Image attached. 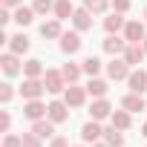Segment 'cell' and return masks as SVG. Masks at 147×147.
I'll return each mask as SVG.
<instances>
[{
  "label": "cell",
  "mask_w": 147,
  "mask_h": 147,
  "mask_svg": "<svg viewBox=\"0 0 147 147\" xmlns=\"http://www.w3.org/2000/svg\"><path fill=\"white\" fill-rule=\"evenodd\" d=\"M72 15H75V9H72L69 0H55V18H58V20H66V18H72Z\"/></svg>",
  "instance_id": "7402d4cb"
},
{
  "label": "cell",
  "mask_w": 147,
  "mask_h": 147,
  "mask_svg": "<svg viewBox=\"0 0 147 147\" xmlns=\"http://www.w3.org/2000/svg\"><path fill=\"white\" fill-rule=\"evenodd\" d=\"M72 23H75L78 32L92 29V12H90V9H75V15H72Z\"/></svg>",
  "instance_id": "8fae6325"
},
{
  "label": "cell",
  "mask_w": 147,
  "mask_h": 147,
  "mask_svg": "<svg viewBox=\"0 0 147 147\" xmlns=\"http://www.w3.org/2000/svg\"><path fill=\"white\" fill-rule=\"evenodd\" d=\"M81 49V35L78 32H63L61 35V52L72 55V52H78Z\"/></svg>",
  "instance_id": "52a82bcc"
},
{
  "label": "cell",
  "mask_w": 147,
  "mask_h": 147,
  "mask_svg": "<svg viewBox=\"0 0 147 147\" xmlns=\"http://www.w3.org/2000/svg\"><path fill=\"white\" fill-rule=\"evenodd\" d=\"M38 15H46V12H55V0H35V6H32Z\"/></svg>",
  "instance_id": "f546056e"
},
{
  "label": "cell",
  "mask_w": 147,
  "mask_h": 147,
  "mask_svg": "<svg viewBox=\"0 0 147 147\" xmlns=\"http://www.w3.org/2000/svg\"><path fill=\"white\" fill-rule=\"evenodd\" d=\"M23 75H26V78H40V75H43V63H40L38 58L26 61V63H23Z\"/></svg>",
  "instance_id": "44dd1931"
},
{
  "label": "cell",
  "mask_w": 147,
  "mask_h": 147,
  "mask_svg": "<svg viewBox=\"0 0 147 147\" xmlns=\"http://www.w3.org/2000/svg\"><path fill=\"white\" fill-rule=\"evenodd\" d=\"M20 138H23V147H40V136H38V133H32V130H29V133H23Z\"/></svg>",
  "instance_id": "4dcf8cb0"
},
{
  "label": "cell",
  "mask_w": 147,
  "mask_h": 147,
  "mask_svg": "<svg viewBox=\"0 0 147 147\" xmlns=\"http://www.w3.org/2000/svg\"><path fill=\"white\" fill-rule=\"evenodd\" d=\"M46 110H49V107H46V104H40V98H32V101H26V104H23V115H26V118H32V121L43 118V115H46Z\"/></svg>",
  "instance_id": "8992f818"
},
{
  "label": "cell",
  "mask_w": 147,
  "mask_h": 147,
  "mask_svg": "<svg viewBox=\"0 0 147 147\" xmlns=\"http://www.w3.org/2000/svg\"><path fill=\"white\" fill-rule=\"evenodd\" d=\"M0 63H3V72H6V75H18V72H20V61H18L15 52H6L3 58H0Z\"/></svg>",
  "instance_id": "e0dca14e"
},
{
  "label": "cell",
  "mask_w": 147,
  "mask_h": 147,
  "mask_svg": "<svg viewBox=\"0 0 147 147\" xmlns=\"http://www.w3.org/2000/svg\"><path fill=\"white\" fill-rule=\"evenodd\" d=\"M32 133H38L40 138H55V121L38 118V121H32Z\"/></svg>",
  "instance_id": "7c38bea8"
},
{
  "label": "cell",
  "mask_w": 147,
  "mask_h": 147,
  "mask_svg": "<svg viewBox=\"0 0 147 147\" xmlns=\"http://www.w3.org/2000/svg\"><path fill=\"white\" fill-rule=\"evenodd\" d=\"M40 35H43V38H61V35H63V32H61V20L55 18V20L43 23V26H40Z\"/></svg>",
  "instance_id": "484cf974"
},
{
  "label": "cell",
  "mask_w": 147,
  "mask_h": 147,
  "mask_svg": "<svg viewBox=\"0 0 147 147\" xmlns=\"http://www.w3.org/2000/svg\"><path fill=\"white\" fill-rule=\"evenodd\" d=\"M127 84H130V90L133 92H144L147 90V72L144 69H136V72H130V75H127Z\"/></svg>",
  "instance_id": "30bf717a"
},
{
  "label": "cell",
  "mask_w": 147,
  "mask_h": 147,
  "mask_svg": "<svg viewBox=\"0 0 147 147\" xmlns=\"http://www.w3.org/2000/svg\"><path fill=\"white\" fill-rule=\"evenodd\" d=\"M0 3H3V6H6V9H12V6H15V9H18V6H23V0H0Z\"/></svg>",
  "instance_id": "8d00e7d4"
},
{
  "label": "cell",
  "mask_w": 147,
  "mask_h": 147,
  "mask_svg": "<svg viewBox=\"0 0 147 147\" xmlns=\"http://www.w3.org/2000/svg\"><path fill=\"white\" fill-rule=\"evenodd\" d=\"M101 136H104V130L98 127V121H95V118H92L90 124H84V127H81V138H84V141H90V144H95Z\"/></svg>",
  "instance_id": "4fadbf2b"
},
{
  "label": "cell",
  "mask_w": 147,
  "mask_h": 147,
  "mask_svg": "<svg viewBox=\"0 0 147 147\" xmlns=\"http://www.w3.org/2000/svg\"><path fill=\"white\" fill-rule=\"evenodd\" d=\"M63 72H58V69H46V75H43V84H46V92H52V95H58V92H63L66 87H63Z\"/></svg>",
  "instance_id": "6da1fadb"
},
{
  "label": "cell",
  "mask_w": 147,
  "mask_h": 147,
  "mask_svg": "<svg viewBox=\"0 0 147 147\" xmlns=\"http://www.w3.org/2000/svg\"><path fill=\"white\" fill-rule=\"evenodd\" d=\"M127 23H124V18H121V12H113L110 18H104V29L110 32V35H118V29H124Z\"/></svg>",
  "instance_id": "ac0fdd59"
},
{
  "label": "cell",
  "mask_w": 147,
  "mask_h": 147,
  "mask_svg": "<svg viewBox=\"0 0 147 147\" xmlns=\"http://www.w3.org/2000/svg\"><path fill=\"white\" fill-rule=\"evenodd\" d=\"M3 147H23V138H20V136H12V133H9V136L3 138Z\"/></svg>",
  "instance_id": "d6a6232c"
},
{
  "label": "cell",
  "mask_w": 147,
  "mask_h": 147,
  "mask_svg": "<svg viewBox=\"0 0 147 147\" xmlns=\"http://www.w3.org/2000/svg\"><path fill=\"white\" fill-rule=\"evenodd\" d=\"M9 124H12V118H9V113L3 110V113H0V130H3V133H9Z\"/></svg>",
  "instance_id": "e575fe53"
},
{
  "label": "cell",
  "mask_w": 147,
  "mask_h": 147,
  "mask_svg": "<svg viewBox=\"0 0 147 147\" xmlns=\"http://www.w3.org/2000/svg\"><path fill=\"white\" fill-rule=\"evenodd\" d=\"M84 9H90L92 15H101L107 12V0H84Z\"/></svg>",
  "instance_id": "f1b7e54d"
},
{
  "label": "cell",
  "mask_w": 147,
  "mask_h": 147,
  "mask_svg": "<svg viewBox=\"0 0 147 147\" xmlns=\"http://www.w3.org/2000/svg\"><path fill=\"white\" fill-rule=\"evenodd\" d=\"M141 136H144V138H147V121H144V127H141Z\"/></svg>",
  "instance_id": "74e56055"
},
{
  "label": "cell",
  "mask_w": 147,
  "mask_h": 147,
  "mask_svg": "<svg viewBox=\"0 0 147 147\" xmlns=\"http://www.w3.org/2000/svg\"><path fill=\"white\" fill-rule=\"evenodd\" d=\"M43 90H46V84H43V81H38V78H26V81H23V87H20V95H23L26 101H32V98H40V95H43Z\"/></svg>",
  "instance_id": "7a4b0ae2"
},
{
  "label": "cell",
  "mask_w": 147,
  "mask_h": 147,
  "mask_svg": "<svg viewBox=\"0 0 147 147\" xmlns=\"http://www.w3.org/2000/svg\"><path fill=\"white\" fill-rule=\"evenodd\" d=\"M90 115H92L95 121H101V118H110V115H113V107H110L104 98H98V101H92V107H90Z\"/></svg>",
  "instance_id": "5bb4252c"
},
{
  "label": "cell",
  "mask_w": 147,
  "mask_h": 147,
  "mask_svg": "<svg viewBox=\"0 0 147 147\" xmlns=\"http://www.w3.org/2000/svg\"><path fill=\"white\" fill-rule=\"evenodd\" d=\"M144 55H147V52H144L141 43H127V49H124V61H127L130 66H138V63L144 61Z\"/></svg>",
  "instance_id": "ba28073f"
},
{
  "label": "cell",
  "mask_w": 147,
  "mask_h": 147,
  "mask_svg": "<svg viewBox=\"0 0 147 147\" xmlns=\"http://www.w3.org/2000/svg\"><path fill=\"white\" fill-rule=\"evenodd\" d=\"M35 15H38V12H35L32 6H18V9H15V23H18V26H29V23L35 20Z\"/></svg>",
  "instance_id": "9a60e30c"
},
{
  "label": "cell",
  "mask_w": 147,
  "mask_h": 147,
  "mask_svg": "<svg viewBox=\"0 0 147 147\" xmlns=\"http://www.w3.org/2000/svg\"><path fill=\"white\" fill-rule=\"evenodd\" d=\"M9 49H12L15 55H23V52L29 49V38H26L23 32H20V35H12V38H9Z\"/></svg>",
  "instance_id": "ffe728a7"
},
{
  "label": "cell",
  "mask_w": 147,
  "mask_h": 147,
  "mask_svg": "<svg viewBox=\"0 0 147 147\" xmlns=\"http://www.w3.org/2000/svg\"><path fill=\"white\" fill-rule=\"evenodd\" d=\"M81 69H84V72H87V75H90V78H95V75H98V72H101V61H98V58H92V55H90V58H87V61H84V63H81Z\"/></svg>",
  "instance_id": "83f0119b"
},
{
  "label": "cell",
  "mask_w": 147,
  "mask_h": 147,
  "mask_svg": "<svg viewBox=\"0 0 147 147\" xmlns=\"http://www.w3.org/2000/svg\"><path fill=\"white\" fill-rule=\"evenodd\" d=\"M49 147H69V141H66V138H61V136H55Z\"/></svg>",
  "instance_id": "d590c367"
},
{
  "label": "cell",
  "mask_w": 147,
  "mask_h": 147,
  "mask_svg": "<svg viewBox=\"0 0 147 147\" xmlns=\"http://www.w3.org/2000/svg\"><path fill=\"white\" fill-rule=\"evenodd\" d=\"M127 66H130L127 61H118V58H115L113 63H107V75H110L113 81H124V78L130 75V69H127Z\"/></svg>",
  "instance_id": "9c48e42d"
},
{
  "label": "cell",
  "mask_w": 147,
  "mask_h": 147,
  "mask_svg": "<svg viewBox=\"0 0 147 147\" xmlns=\"http://www.w3.org/2000/svg\"><path fill=\"white\" fill-rule=\"evenodd\" d=\"M121 107H124L127 113H141V110H144V98H141L138 92H130V95L121 101Z\"/></svg>",
  "instance_id": "d6986e66"
},
{
  "label": "cell",
  "mask_w": 147,
  "mask_h": 147,
  "mask_svg": "<svg viewBox=\"0 0 147 147\" xmlns=\"http://www.w3.org/2000/svg\"><path fill=\"white\" fill-rule=\"evenodd\" d=\"M63 101H66L69 107H81V104L87 101V90H84V87H75V84H69L66 92H63Z\"/></svg>",
  "instance_id": "5b68a950"
},
{
  "label": "cell",
  "mask_w": 147,
  "mask_h": 147,
  "mask_svg": "<svg viewBox=\"0 0 147 147\" xmlns=\"http://www.w3.org/2000/svg\"><path fill=\"white\" fill-rule=\"evenodd\" d=\"M141 46H144V52H147V38H144V43H141Z\"/></svg>",
  "instance_id": "f35d334b"
},
{
  "label": "cell",
  "mask_w": 147,
  "mask_h": 147,
  "mask_svg": "<svg viewBox=\"0 0 147 147\" xmlns=\"http://www.w3.org/2000/svg\"><path fill=\"white\" fill-rule=\"evenodd\" d=\"M124 40L127 43H141L144 40V23L141 20H130L124 26Z\"/></svg>",
  "instance_id": "3957f363"
},
{
  "label": "cell",
  "mask_w": 147,
  "mask_h": 147,
  "mask_svg": "<svg viewBox=\"0 0 147 147\" xmlns=\"http://www.w3.org/2000/svg\"><path fill=\"white\" fill-rule=\"evenodd\" d=\"M144 18H147V12H144Z\"/></svg>",
  "instance_id": "60d3db41"
},
{
  "label": "cell",
  "mask_w": 147,
  "mask_h": 147,
  "mask_svg": "<svg viewBox=\"0 0 147 147\" xmlns=\"http://www.w3.org/2000/svg\"><path fill=\"white\" fill-rule=\"evenodd\" d=\"M87 92H90V95H95V98H104V95H107V81H101V78H90Z\"/></svg>",
  "instance_id": "603a6c76"
},
{
  "label": "cell",
  "mask_w": 147,
  "mask_h": 147,
  "mask_svg": "<svg viewBox=\"0 0 147 147\" xmlns=\"http://www.w3.org/2000/svg\"><path fill=\"white\" fill-rule=\"evenodd\" d=\"M110 121H113V127H118V130H127V127H130V113H127V110H113Z\"/></svg>",
  "instance_id": "cb8c5ba5"
},
{
  "label": "cell",
  "mask_w": 147,
  "mask_h": 147,
  "mask_svg": "<svg viewBox=\"0 0 147 147\" xmlns=\"http://www.w3.org/2000/svg\"><path fill=\"white\" fill-rule=\"evenodd\" d=\"M92 147H110V144H92Z\"/></svg>",
  "instance_id": "ab89813d"
},
{
  "label": "cell",
  "mask_w": 147,
  "mask_h": 147,
  "mask_svg": "<svg viewBox=\"0 0 147 147\" xmlns=\"http://www.w3.org/2000/svg\"><path fill=\"white\" fill-rule=\"evenodd\" d=\"M61 72H63V78H66V84H75V81L81 78V72H84V69H81L78 63H63V69H61Z\"/></svg>",
  "instance_id": "d4e9b609"
},
{
  "label": "cell",
  "mask_w": 147,
  "mask_h": 147,
  "mask_svg": "<svg viewBox=\"0 0 147 147\" xmlns=\"http://www.w3.org/2000/svg\"><path fill=\"white\" fill-rule=\"evenodd\" d=\"M12 95H15V92H12V84H0V101L9 104V101H12Z\"/></svg>",
  "instance_id": "1f68e13d"
},
{
  "label": "cell",
  "mask_w": 147,
  "mask_h": 147,
  "mask_svg": "<svg viewBox=\"0 0 147 147\" xmlns=\"http://www.w3.org/2000/svg\"><path fill=\"white\" fill-rule=\"evenodd\" d=\"M127 9H130V0H113V12H121L124 15Z\"/></svg>",
  "instance_id": "836d02e7"
},
{
  "label": "cell",
  "mask_w": 147,
  "mask_h": 147,
  "mask_svg": "<svg viewBox=\"0 0 147 147\" xmlns=\"http://www.w3.org/2000/svg\"><path fill=\"white\" fill-rule=\"evenodd\" d=\"M124 49H127V40H121L118 35H110L104 40V52H110V55H124Z\"/></svg>",
  "instance_id": "2e32d148"
},
{
  "label": "cell",
  "mask_w": 147,
  "mask_h": 147,
  "mask_svg": "<svg viewBox=\"0 0 147 147\" xmlns=\"http://www.w3.org/2000/svg\"><path fill=\"white\" fill-rule=\"evenodd\" d=\"M104 138H107L110 147H121V144H124V136H121L118 127H107V130H104Z\"/></svg>",
  "instance_id": "4316f807"
},
{
  "label": "cell",
  "mask_w": 147,
  "mask_h": 147,
  "mask_svg": "<svg viewBox=\"0 0 147 147\" xmlns=\"http://www.w3.org/2000/svg\"><path fill=\"white\" fill-rule=\"evenodd\" d=\"M66 107H69L66 101H52V104H49V110H46L49 121H55V124H63V121L69 118V110H66Z\"/></svg>",
  "instance_id": "277c9868"
}]
</instances>
